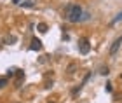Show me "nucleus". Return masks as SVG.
<instances>
[{
  "label": "nucleus",
  "mask_w": 122,
  "mask_h": 103,
  "mask_svg": "<svg viewBox=\"0 0 122 103\" xmlns=\"http://www.w3.org/2000/svg\"><path fill=\"white\" fill-rule=\"evenodd\" d=\"M82 7L79 4H68L65 7V19L68 21V23H79L82 21Z\"/></svg>",
  "instance_id": "1"
},
{
  "label": "nucleus",
  "mask_w": 122,
  "mask_h": 103,
  "mask_svg": "<svg viewBox=\"0 0 122 103\" xmlns=\"http://www.w3.org/2000/svg\"><path fill=\"white\" fill-rule=\"evenodd\" d=\"M89 51H91V44H89V39L87 37H82V39L79 40V52L80 54H89Z\"/></svg>",
  "instance_id": "2"
},
{
  "label": "nucleus",
  "mask_w": 122,
  "mask_h": 103,
  "mask_svg": "<svg viewBox=\"0 0 122 103\" xmlns=\"http://www.w3.org/2000/svg\"><path fill=\"white\" fill-rule=\"evenodd\" d=\"M120 44H122V35H120V37H117V39L113 40L112 47H110V56H115V54H117L119 47H120Z\"/></svg>",
  "instance_id": "3"
},
{
  "label": "nucleus",
  "mask_w": 122,
  "mask_h": 103,
  "mask_svg": "<svg viewBox=\"0 0 122 103\" xmlns=\"http://www.w3.org/2000/svg\"><path fill=\"white\" fill-rule=\"evenodd\" d=\"M23 80H25V72L23 70H16V82H14V86L16 88H21Z\"/></svg>",
  "instance_id": "4"
},
{
  "label": "nucleus",
  "mask_w": 122,
  "mask_h": 103,
  "mask_svg": "<svg viewBox=\"0 0 122 103\" xmlns=\"http://www.w3.org/2000/svg\"><path fill=\"white\" fill-rule=\"evenodd\" d=\"M30 51H42V42L37 39H31V42H30Z\"/></svg>",
  "instance_id": "5"
},
{
  "label": "nucleus",
  "mask_w": 122,
  "mask_h": 103,
  "mask_svg": "<svg viewBox=\"0 0 122 103\" xmlns=\"http://www.w3.org/2000/svg\"><path fill=\"white\" fill-rule=\"evenodd\" d=\"M37 30L40 31V33H47L49 26H47V23H38V25H37Z\"/></svg>",
  "instance_id": "6"
},
{
  "label": "nucleus",
  "mask_w": 122,
  "mask_h": 103,
  "mask_svg": "<svg viewBox=\"0 0 122 103\" xmlns=\"http://www.w3.org/2000/svg\"><path fill=\"white\" fill-rule=\"evenodd\" d=\"M75 68H77V63H70V65H68V70H66L68 75H73V73H75Z\"/></svg>",
  "instance_id": "7"
},
{
  "label": "nucleus",
  "mask_w": 122,
  "mask_h": 103,
  "mask_svg": "<svg viewBox=\"0 0 122 103\" xmlns=\"http://www.w3.org/2000/svg\"><path fill=\"white\" fill-rule=\"evenodd\" d=\"M119 21H122V12H119L117 16H115V18L112 19V21H110V26H113L115 23H119Z\"/></svg>",
  "instance_id": "8"
},
{
  "label": "nucleus",
  "mask_w": 122,
  "mask_h": 103,
  "mask_svg": "<svg viewBox=\"0 0 122 103\" xmlns=\"http://www.w3.org/2000/svg\"><path fill=\"white\" fill-rule=\"evenodd\" d=\"M23 7H26V9H33V7H35V2H33V0H26V2H23Z\"/></svg>",
  "instance_id": "9"
},
{
  "label": "nucleus",
  "mask_w": 122,
  "mask_h": 103,
  "mask_svg": "<svg viewBox=\"0 0 122 103\" xmlns=\"http://www.w3.org/2000/svg\"><path fill=\"white\" fill-rule=\"evenodd\" d=\"M89 79H91V72H89V73H86V77H84V79H82V84H80V89H82V88H84V86L87 84V80H89Z\"/></svg>",
  "instance_id": "10"
},
{
  "label": "nucleus",
  "mask_w": 122,
  "mask_h": 103,
  "mask_svg": "<svg viewBox=\"0 0 122 103\" xmlns=\"http://www.w3.org/2000/svg\"><path fill=\"white\" fill-rule=\"evenodd\" d=\"M99 73H101V75H108L110 73V68L108 67H101V68H99Z\"/></svg>",
  "instance_id": "11"
},
{
  "label": "nucleus",
  "mask_w": 122,
  "mask_h": 103,
  "mask_svg": "<svg viewBox=\"0 0 122 103\" xmlns=\"http://www.w3.org/2000/svg\"><path fill=\"white\" fill-rule=\"evenodd\" d=\"M14 75H16V70H14V68H9V70H7V75H5V77L10 79V77H14Z\"/></svg>",
  "instance_id": "12"
},
{
  "label": "nucleus",
  "mask_w": 122,
  "mask_h": 103,
  "mask_svg": "<svg viewBox=\"0 0 122 103\" xmlns=\"http://www.w3.org/2000/svg\"><path fill=\"white\" fill-rule=\"evenodd\" d=\"M7 86V77H0V89Z\"/></svg>",
  "instance_id": "13"
},
{
  "label": "nucleus",
  "mask_w": 122,
  "mask_h": 103,
  "mask_svg": "<svg viewBox=\"0 0 122 103\" xmlns=\"http://www.w3.org/2000/svg\"><path fill=\"white\" fill-rule=\"evenodd\" d=\"M105 89H107V93H112V91H113V88H112V82H107Z\"/></svg>",
  "instance_id": "14"
},
{
  "label": "nucleus",
  "mask_w": 122,
  "mask_h": 103,
  "mask_svg": "<svg viewBox=\"0 0 122 103\" xmlns=\"http://www.w3.org/2000/svg\"><path fill=\"white\" fill-rule=\"evenodd\" d=\"M7 42H16V37H14V35H10L9 39H7Z\"/></svg>",
  "instance_id": "15"
},
{
  "label": "nucleus",
  "mask_w": 122,
  "mask_h": 103,
  "mask_svg": "<svg viewBox=\"0 0 122 103\" xmlns=\"http://www.w3.org/2000/svg\"><path fill=\"white\" fill-rule=\"evenodd\" d=\"M12 4H14V5H18V4H21V0H12Z\"/></svg>",
  "instance_id": "16"
},
{
  "label": "nucleus",
  "mask_w": 122,
  "mask_h": 103,
  "mask_svg": "<svg viewBox=\"0 0 122 103\" xmlns=\"http://www.w3.org/2000/svg\"><path fill=\"white\" fill-rule=\"evenodd\" d=\"M47 103H56V101H51V100H49V101H47Z\"/></svg>",
  "instance_id": "17"
},
{
  "label": "nucleus",
  "mask_w": 122,
  "mask_h": 103,
  "mask_svg": "<svg viewBox=\"0 0 122 103\" xmlns=\"http://www.w3.org/2000/svg\"><path fill=\"white\" fill-rule=\"evenodd\" d=\"M120 79H122V75H120Z\"/></svg>",
  "instance_id": "18"
}]
</instances>
